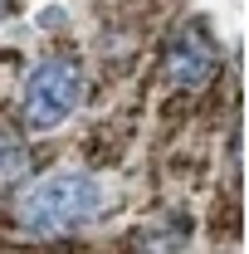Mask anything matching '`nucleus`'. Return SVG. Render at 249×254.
<instances>
[{
  "label": "nucleus",
  "mask_w": 249,
  "mask_h": 254,
  "mask_svg": "<svg viewBox=\"0 0 249 254\" xmlns=\"http://www.w3.org/2000/svg\"><path fill=\"white\" fill-rule=\"evenodd\" d=\"M83 64L68 59V54H54V59L34 64L30 78H25V93H20V118L30 132H54V127L68 123V113L83 103Z\"/></svg>",
  "instance_id": "f03ea898"
},
{
  "label": "nucleus",
  "mask_w": 249,
  "mask_h": 254,
  "mask_svg": "<svg viewBox=\"0 0 249 254\" xmlns=\"http://www.w3.org/2000/svg\"><path fill=\"white\" fill-rule=\"evenodd\" d=\"M30 171V152L15 132H0V181H20Z\"/></svg>",
  "instance_id": "20e7f679"
},
{
  "label": "nucleus",
  "mask_w": 249,
  "mask_h": 254,
  "mask_svg": "<svg viewBox=\"0 0 249 254\" xmlns=\"http://www.w3.org/2000/svg\"><path fill=\"white\" fill-rule=\"evenodd\" d=\"M0 15H5V0H0Z\"/></svg>",
  "instance_id": "39448f33"
},
{
  "label": "nucleus",
  "mask_w": 249,
  "mask_h": 254,
  "mask_svg": "<svg viewBox=\"0 0 249 254\" xmlns=\"http://www.w3.org/2000/svg\"><path fill=\"white\" fill-rule=\"evenodd\" d=\"M103 215V190L88 171H49L20 190L15 200V225L25 235H68V230H83Z\"/></svg>",
  "instance_id": "f257e3e1"
},
{
  "label": "nucleus",
  "mask_w": 249,
  "mask_h": 254,
  "mask_svg": "<svg viewBox=\"0 0 249 254\" xmlns=\"http://www.w3.org/2000/svg\"><path fill=\"white\" fill-rule=\"evenodd\" d=\"M215 68H220V54H215V44H210L205 30H181L171 39V49H166V73H171L176 88H205V83L215 78Z\"/></svg>",
  "instance_id": "7ed1b4c3"
}]
</instances>
